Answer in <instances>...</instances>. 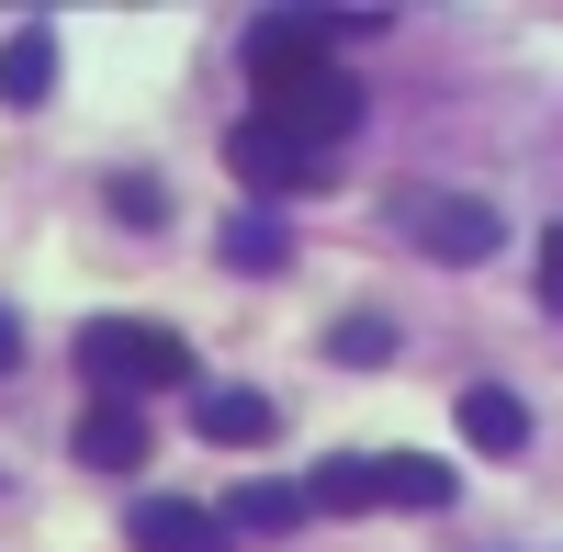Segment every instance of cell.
Wrapping results in <instances>:
<instances>
[{
    "mask_svg": "<svg viewBox=\"0 0 563 552\" xmlns=\"http://www.w3.org/2000/svg\"><path fill=\"white\" fill-rule=\"evenodd\" d=\"M12 361H23V328H12V316H0V373H12Z\"/></svg>",
    "mask_w": 563,
    "mask_h": 552,
    "instance_id": "17",
    "label": "cell"
},
{
    "mask_svg": "<svg viewBox=\"0 0 563 552\" xmlns=\"http://www.w3.org/2000/svg\"><path fill=\"white\" fill-rule=\"evenodd\" d=\"M192 429H203V440H225V451H260V440L282 429V406H271L260 384H214V395H203V418H192Z\"/></svg>",
    "mask_w": 563,
    "mask_h": 552,
    "instance_id": "8",
    "label": "cell"
},
{
    "mask_svg": "<svg viewBox=\"0 0 563 552\" xmlns=\"http://www.w3.org/2000/svg\"><path fill=\"white\" fill-rule=\"evenodd\" d=\"M541 305L563 316V225H552V238H541Z\"/></svg>",
    "mask_w": 563,
    "mask_h": 552,
    "instance_id": "16",
    "label": "cell"
},
{
    "mask_svg": "<svg viewBox=\"0 0 563 552\" xmlns=\"http://www.w3.org/2000/svg\"><path fill=\"white\" fill-rule=\"evenodd\" d=\"M79 463H90V474H135V463H147V418L102 395V406L79 418Z\"/></svg>",
    "mask_w": 563,
    "mask_h": 552,
    "instance_id": "9",
    "label": "cell"
},
{
    "mask_svg": "<svg viewBox=\"0 0 563 552\" xmlns=\"http://www.w3.org/2000/svg\"><path fill=\"white\" fill-rule=\"evenodd\" d=\"M316 508H372V463H361V451H339V463L305 474V519H316Z\"/></svg>",
    "mask_w": 563,
    "mask_h": 552,
    "instance_id": "14",
    "label": "cell"
},
{
    "mask_svg": "<svg viewBox=\"0 0 563 552\" xmlns=\"http://www.w3.org/2000/svg\"><path fill=\"white\" fill-rule=\"evenodd\" d=\"M124 541H135V552H225V519L192 508V496H135V508H124Z\"/></svg>",
    "mask_w": 563,
    "mask_h": 552,
    "instance_id": "6",
    "label": "cell"
},
{
    "mask_svg": "<svg viewBox=\"0 0 563 552\" xmlns=\"http://www.w3.org/2000/svg\"><path fill=\"white\" fill-rule=\"evenodd\" d=\"M79 373H90V395L135 406V395L192 384V350H180L169 328H147V316H90V328H79Z\"/></svg>",
    "mask_w": 563,
    "mask_h": 552,
    "instance_id": "1",
    "label": "cell"
},
{
    "mask_svg": "<svg viewBox=\"0 0 563 552\" xmlns=\"http://www.w3.org/2000/svg\"><path fill=\"white\" fill-rule=\"evenodd\" d=\"M372 23H384V12H260L249 23V79L271 90V79H294V68H327V45H350Z\"/></svg>",
    "mask_w": 563,
    "mask_h": 552,
    "instance_id": "3",
    "label": "cell"
},
{
    "mask_svg": "<svg viewBox=\"0 0 563 552\" xmlns=\"http://www.w3.org/2000/svg\"><path fill=\"white\" fill-rule=\"evenodd\" d=\"M406 238L429 249V260H451V271H474V260H496V203H474V192H406Z\"/></svg>",
    "mask_w": 563,
    "mask_h": 552,
    "instance_id": "4",
    "label": "cell"
},
{
    "mask_svg": "<svg viewBox=\"0 0 563 552\" xmlns=\"http://www.w3.org/2000/svg\"><path fill=\"white\" fill-rule=\"evenodd\" d=\"M214 519H225V541H238V530H294V519H305V485H271V474H260V485L225 496Z\"/></svg>",
    "mask_w": 563,
    "mask_h": 552,
    "instance_id": "12",
    "label": "cell"
},
{
    "mask_svg": "<svg viewBox=\"0 0 563 552\" xmlns=\"http://www.w3.org/2000/svg\"><path fill=\"white\" fill-rule=\"evenodd\" d=\"M225 169H238L249 192H316V180L339 169V158H316V147H294L282 124H260V113H249L238 135H225Z\"/></svg>",
    "mask_w": 563,
    "mask_h": 552,
    "instance_id": "5",
    "label": "cell"
},
{
    "mask_svg": "<svg viewBox=\"0 0 563 552\" xmlns=\"http://www.w3.org/2000/svg\"><path fill=\"white\" fill-rule=\"evenodd\" d=\"M372 496H395V508H451L462 474L440 463V451H384V463H372Z\"/></svg>",
    "mask_w": 563,
    "mask_h": 552,
    "instance_id": "10",
    "label": "cell"
},
{
    "mask_svg": "<svg viewBox=\"0 0 563 552\" xmlns=\"http://www.w3.org/2000/svg\"><path fill=\"white\" fill-rule=\"evenodd\" d=\"M327 361H339V373H372V361H395V328L384 316H339V328H327Z\"/></svg>",
    "mask_w": 563,
    "mask_h": 552,
    "instance_id": "15",
    "label": "cell"
},
{
    "mask_svg": "<svg viewBox=\"0 0 563 552\" xmlns=\"http://www.w3.org/2000/svg\"><path fill=\"white\" fill-rule=\"evenodd\" d=\"M260 124H282L294 147L327 158V147L361 124V79H350L339 57H327V68H294V79H271V90H260Z\"/></svg>",
    "mask_w": 563,
    "mask_h": 552,
    "instance_id": "2",
    "label": "cell"
},
{
    "mask_svg": "<svg viewBox=\"0 0 563 552\" xmlns=\"http://www.w3.org/2000/svg\"><path fill=\"white\" fill-rule=\"evenodd\" d=\"M45 90H57V34H45V23H23L12 45H0V102H12V113H34Z\"/></svg>",
    "mask_w": 563,
    "mask_h": 552,
    "instance_id": "11",
    "label": "cell"
},
{
    "mask_svg": "<svg viewBox=\"0 0 563 552\" xmlns=\"http://www.w3.org/2000/svg\"><path fill=\"white\" fill-rule=\"evenodd\" d=\"M294 260V238H282V214L249 203V214H225V271H282Z\"/></svg>",
    "mask_w": 563,
    "mask_h": 552,
    "instance_id": "13",
    "label": "cell"
},
{
    "mask_svg": "<svg viewBox=\"0 0 563 552\" xmlns=\"http://www.w3.org/2000/svg\"><path fill=\"white\" fill-rule=\"evenodd\" d=\"M462 440H474L485 463H519V451H530V406L507 384H474V395H462Z\"/></svg>",
    "mask_w": 563,
    "mask_h": 552,
    "instance_id": "7",
    "label": "cell"
}]
</instances>
